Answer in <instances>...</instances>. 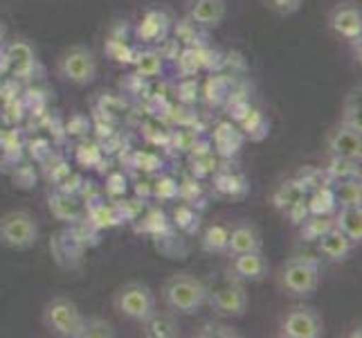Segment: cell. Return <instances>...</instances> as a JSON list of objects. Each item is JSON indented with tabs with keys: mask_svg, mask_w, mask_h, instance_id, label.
I'll list each match as a JSON object with an SVG mask.
<instances>
[{
	"mask_svg": "<svg viewBox=\"0 0 362 338\" xmlns=\"http://www.w3.org/2000/svg\"><path fill=\"white\" fill-rule=\"evenodd\" d=\"M160 300L176 316H194L207 305V284L187 271L173 273L162 282Z\"/></svg>",
	"mask_w": 362,
	"mask_h": 338,
	"instance_id": "6da1fadb",
	"label": "cell"
},
{
	"mask_svg": "<svg viewBox=\"0 0 362 338\" xmlns=\"http://www.w3.org/2000/svg\"><path fill=\"white\" fill-rule=\"evenodd\" d=\"M272 280L277 291L293 300L310 298L320 286V264L310 257H288L274 269Z\"/></svg>",
	"mask_w": 362,
	"mask_h": 338,
	"instance_id": "7a4b0ae2",
	"label": "cell"
},
{
	"mask_svg": "<svg viewBox=\"0 0 362 338\" xmlns=\"http://www.w3.org/2000/svg\"><path fill=\"white\" fill-rule=\"evenodd\" d=\"M83 311L68 295L49 298L41 309L43 329L54 338H79Z\"/></svg>",
	"mask_w": 362,
	"mask_h": 338,
	"instance_id": "3957f363",
	"label": "cell"
},
{
	"mask_svg": "<svg viewBox=\"0 0 362 338\" xmlns=\"http://www.w3.org/2000/svg\"><path fill=\"white\" fill-rule=\"evenodd\" d=\"M158 307V298L153 289L144 282L131 280L122 284L113 293V309L117 316L129 322H142L144 318L151 316V311Z\"/></svg>",
	"mask_w": 362,
	"mask_h": 338,
	"instance_id": "277c9868",
	"label": "cell"
},
{
	"mask_svg": "<svg viewBox=\"0 0 362 338\" xmlns=\"http://www.w3.org/2000/svg\"><path fill=\"white\" fill-rule=\"evenodd\" d=\"M54 72L64 84L88 86V84H93L97 79L99 66H97V59H95L90 47L70 45L57 57Z\"/></svg>",
	"mask_w": 362,
	"mask_h": 338,
	"instance_id": "5b68a950",
	"label": "cell"
},
{
	"mask_svg": "<svg viewBox=\"0 0 362 338\" xmlns=\"http://www.w3.org/2000/svg\"><path fill=\"white\" fill-rule=\"evenodd\" d=\"M39 221L28 210H9L0 215V246L9 250H30L39 242Z\"/></svg>",
	"mask_w": 362,
	"mask_h": 338,
	"instance_id": "8992f818",
	"label": "cell"
},
{
	"mask_svg": "<svg viewBox=\"0 0 362 338\" xmlns=\"http://www.w3.org/2000/svg\"><path fill=\"white\" fill-rule=\"evenodd\" d=\"M324 329V318L315 307L293 305L281 314L277 334L281 338H322Z\"/></svg>",
	"mask_w": 362,
	"mask_h": 338,
	"instance_id": "52a82bcc",
	"label": "cell"
},
{
	"mask_svg": "<svg viewBox=\"0 0 362 338\" xmlns=\"http://www.w3.org/2000/svg\"><path fill=\"white\" fill-rule=\"evenodd\" d=\"M207 305L218 318L239 320L247 311V293L241 282L232 280L228 275V280H223L214 289L207 286Z\"/></svg>",
	"mask_w": 362,
	"mask_h": 338,
	"instance_id": "ba28073f",
	"label": "cell"
},
{
	"mask_svg": "<svg viewBox=\"0 0 362 338\" xmlns=\"http://www.w3.org/2000/svg\"><path fill=\"white\" fill-rule=\"evenodd\" d=\"M230 266L228 275L236 282H264L270 275V264L268 257L264 255V250H252V253H239L230 255Z\"/></svg>",
	"mask_w": 362,
	"mask_h": 338,
	"instance_id": "9c48e42d",
	"label": "cell"
},
{
	"mask_svg": "<svg viewBox=\"0 0 362 338\" xmlns=\"http://www.w3.org/2000/svg\"><path fill=\"white\" fill-rule=\"evenodd\" d=\"M327 152L329 156L340 158H362V127L342 122L335 124L327 135Z\"/></svg>",
	"mask_w": 362,
	"mask_h": 338,
	"instance_id": "30bf717a",
	"label": "cell"
},
{
	"mask_svg": "<svg viewBox=\"0 0 362 338\" xmlns=\"http://www.w3.org/2000/svg\"><path fill=\"white\" fill-rule=\"evenodd\" d=\"M329 28L349 41H360L362 36V9L354 0L338 3L329 14Z\"/></svg>",
	"mask_w": 362,
	"mask_h": 338,
	"instance_id": "8fae6325",
	"label": "cell"
},
{
	"mask_svg": "<svg viewBox=\"0 0 362 338\" xmlns=\"http://www.w3.org/2000/svg\"><path fill=\"white\" fill-rule=\"evenodd\" d=\"M3 47H5V55L9 59V74L11 77H14L16 81L32 79L34 70L39 68V59H36L34 45L25 39H18V41L3 43Z\"/></svg>",
	"mask_w": 362,
	"mask_h": 338,
	"instance_id": "7c38bea8",
	"label": "cell"
},
{
	"mask_svg": "<svg viewBox=\"0 0 362 338\" xmlns=\"http://www.w3.org/2000/svg\"><path fill=\"white\" fill-rule=\"evenodd\" d=\"M252 250H264V237L252 221H239L228 235V250L226 255H239V253H252Z\"/></svg>",
	"mask_w": 362,
	"mask_h": 338,
	"instance_id": "4fadbf2b",
	"label": "cell"
},
{
	"mask_svg": "<svg viewBox=\"0 0 362 338\" xmlns=\"http://www.w3.org/2000/svg\"><path fill=\"white\" fill-rule=\"evenodd\" d=\"M354 248H356V244L349 240L342 230L335 228V225L317 240L320 255L324 259H329V261H335V264H340V261H346L349 257H351Z\"/></svg>",
	"mask_w": 362,
	"mask_h": 338,
	"instance_id": "5bb4252c",
	"label": "cell"
},
{
	"mask_svg": "<svg viewBox=\"0 0 362 338\" xmlns=\"http://www.w3.org/2000/svg\"><path fill=\"white\" fill-rule=\"evenodd\" d=\"M187 18L198 28H216L226 18V0H189Z\"/></svg>",
	"mask_w": 362,
	"mask_h": 338,
	"instance_id": "9a60e30c",
	"label": "cell"
},
{
	"mask_svg": "<svg viewBox=\"0 0 362 338\" xmlns=\"http://www.w3.org/2000/svg\"><path fill=\"white\" fill-rule=\"evenodd\" d=\"M142 336L146 338H178L180 336V320L173 311L165 309L158 311V307L151 311V316L142 322Z\"/></svg>",
	"mask_w": 362,
	"mask_h": 338,
	"instance_id": "2e32d148",
	"label": "cell"
},
{
	"mask_svg": "<svg viewBox=\"0 0 362 338\" xmlns=\"http://www.w3.org/2000/svg\"><path fill=\"white\" fill-rule=\"evenodd\" d=\"M49 212H52L54 219L64 223H77L83 217L81 203L70 192H61V190L49 196Z\"/></svg>",
	"mask_w": 362,
	"mask_h": 338,
	"instance_id": "e0dca14e",
	"label": "cell"
},
{
	"mask_svg": "<svg viewBox=\"0 0 362 338\" xmlns=\"http://www.w3.org/2000/svg\"><path fill=\"white\" fill-rule=\"evenodd\" d=\"M333 221L335 228L342 230L354 244L362 242V205H342Z\"/></svg>",
	"mask_w": 362,
	"mask_h": 338,
	"instance_id": "ac0fdd59",
	"label": "cell"
},
{
	"mask_svg": "<svg viewBox=\"0 0 362 338\" xmlns=\"http://www.w3.org/2000/svg\"><path fill=\"white\" fill-rule=\"evenodd\" d=\"M306 205H308V215H320V217H333L335 210H338L335 194L327 185H322L317 190L310 192V196L306 198Z\"/></svg>",
	"mask_w": 362,
	"mask_h": 338,
	"instance_id": "d6986e66",
	"label": "cell"
},
{
	"mask_svg": "<svg viewBox=\"0 0 362 338\" xmlns=\"http://www.w3.org/2000/svg\"><path fill=\"white\" fill-rule=\"evenodd\" d=\"M167 16L162 14V11H148V14L142 18L140 28H137V36H140L142 41H148V43H156L160 39H165L167 34Z\"/></svg>",
	"mask_w": 362,
	"mask_h": 338,
	"instance_id": "ffe728a7",
	"label": "cell"
},
{
	"mask_svg": "<svg viewBox=\"0 0 362 338\" xmlns=\"http://www.w3.org/2000/svg\"><path fill=\"white\" fill-rule=\"evenodd\" d=\"M329 181H349V179H360V160L356 158H340L331 156L329 167L324 169Z\"/></svg>",
	"mask_w": 362,
	"mask_h": 338,
	"instance_id": "44dd1931",
	"label": "cell"
},
{
	"mask_svg": "<svg viewBox=\"0 0 362 338\" xmlns=\"http://www.w3.org/2000/svg\"><path fill=\"white\" fill-rule=\"evenodd\" d=\"M117 329L115 325L104 316H86L79 329V338H115Z\"/></svg>",
	"mask_w": 362,
	"mask_h": 338,
	"instance_id": "7402d4cb",
	"label": "cell"
},
{
	"mask_svg": "<svg viewBox=\"0 0 362 338\" xmlns=\"http://www.w3.org/2000/svg\"><path fill=\"white\" fill-rule=\"evenodd\" d=\"M241 124V131L250 137V140H264V137L268 135V129H270V124L266 120V116L261 111H255V108H250L245 116L239 120Z\"/></svg>",
	"mask_w": 362,
	"mask_h": 338,
	"instance_id": "603a6c76",
	"label": "cell"
},
{
	"mask_svg": "<svg viewBox=\"0 0 362 338\" xmlns=\"http://www.w3.org/2000/svg\"><path fill=\"white\" fill-rule=\"evenodd\" d=\"M214 142H216V149L223 154V156H232L241 149L243 145V133L236 131L232 124H221L214 133Z\"/></svg>",
	"mask_w": 362,
	"mask_h": 338,
	"instance_id": "cb8c5ba5",
	"label": "cell"
},
{
	"mask_svg": "<svg viewBox=\"0 0 362 338\" xmlns=\"http://www.w3.org/2000/svg\"><path fill=\"white\" fill-rule=\"evenodd\" d=\"M228 235H230V230L226 228V225H221V223L209 225V228L205 230V235H203V240H201L203 250H205V253H211V255H226Z\"/></svg>",
	"mask_w": 362,
	"mask_h": 338,
	"instance_id": "d4e9b609",
	"label": "cell"
},
{
	"mask_svg": "<svg viewBox=\"0 0 362 338\" xmlns=\"http://www.w3.org/2000/svg\"><path fill=\"white\" fill-rule=\"evenodd\" d=\"M335 225L333 217H320V215H308L302 223H299V237L304 242H317L320 237L331 230Z\"/></svg>",
	"mask_w": 362,
	"mask_h": 338,
	"instance_id": "484cf974",
	"label": "cell"
},
{
	"mask_svg": "<svg viewBox=\"0 0 362 338\" xmlns=\"http://www.w3.org/2000/svg\"><path fill=\"white\" fill-rule=\"evenodd\" d=\"M304 196H306L304 187L299 185L297 179H295V181H286V183H281L277 187V192H274V196H272V203H274V208H277V210L286 212L291 205H295L299 198H304Z\"/></svg>",
	"mask_w": 362,
	"mask_h": 338,
	"instance_id": "4316f807",
	"label": "cell"
},
{
	"mask_svg": "<svg viewBox=\"0 0 362 338\" xmlns=\"http://www.w3.org/2000/svg\"><path fill=\"white\" fill-rule=\"evenodd\" d=\"M335 194L338 205H360L362 203V185L360 179H349V181H335V187H331Z\"/></svg>",
	"mask_w": 362,
	"mask_h": 338,
	"instance_id": "83f0119b",
	"label": "cell"
},
{
	"mask_svg": "<svg viewBox=\"0 0 362 338\" xmlns=\"http://www.w3.org/2000/svg\"><path fill=\"white\" fill-rule=\"evenodd\" d=\"M176 66L180 77H196L198 70L203 68V55L201 50L194 47V45H187L182 52L176 57Z\"/></svg>",
	"mask_w": 362,
	"mask_h": 338,
	"instance_id": "f1b7e54d",
	"label": "cell"
},
{
	"mask_svg": "<svg viewBox=\"0 0 362 338\" xmlns=\"http://www.w3.org/2000/svg\"><path fill=\"white\" fill-rule=\"evenodd\" d=\"M133 64L137 74H142V77H158L162 72V55L156 50H144V52L135 55Z\"/></svg>",
	"mask_w": 362,
	"mask_h": 338,
	"instance_id": "f546056e",
	"label": "cell"
},
{
	"mask_svg": "<svg viewBox=\"0 0 362 338\" xmlns=\"http://www.w3.org/2000/svg\"><path fill=\"white\" fill-rule=\"evenodd\" d=\"M194 336H198V338H241V332L226 322H205Z\"/></svg>",
	"mask_w": 362,
	"mask_h": 338,
	"instance_id": "4dcf8cb0",
	"label": "cell"
},
{
	"mask_svg": "<svg viewBox=\"0 0 362 338\" xmlns=\"http://www.w3.org/2000/svg\"><path fill=\"white\" fill-rule=\"evenodd\" d=\"M205 95H207V102L209 104H223V102H228V97H230V84H228V79L226 77H209Z\"/></svg>",
	"mask_w": 362,
	"mask_h": 338,
	"instance_id": "1f68e13d",
	"label": "cell"
},
{
	"mask_svg": "<svg viewBox=\"0 0 362 338\" xmlns=\"http://www.w3.org/2000/svg\"><path fill=\"white\" fill-rule=\"evenodd\" d=\"M264 5L277 16H293L302 9L304 0H264Z\"/></svg>",
	"mask_w": 362,
	"mask_h": 338,
	"instance_id": "d6a6232c",
	"label": "cell"
},
{
	"mask_svg": "<svg viewBox=\"0 0 362 338\" xmlns=\"http://www.w3.org/2000/svg\"><path fill=\"white\" fill-rule=\"evenodd\" d=\"M324 179H327V174L324 171H320V169H313V167H304V171L299 174V179H297V183L304 187V192L306 190H317V187H322L324 185ZM329 181V179H327Z\"/></svg>",
	"mask_w": 362,
	"mask_h": 338,
	"instance_id": "836d02e7",
	"label": "cell"
},
{
	"mask_svg": "<svg viewBox=\"0 0 362 338\" xmlns=\"http://www.w3.org/2000/svg\"><path fill=\"white\" fill-rule=\"evenodd\" d=\"M14 185L16 187H21V190H30V187H34V183H36V174H34V167H30V165H21V167H16V171H14Z\"/></svg>",
	"mask_w": 362,
	"mask_h": 338,
	"instance_id": "e575fe53",
	"label": "cell"
},
{
	"mask_svg": "<svg viewBox=\"0 0 362 338\" xmlns=\"http://www.w3.org/2000/svg\"><path fill=\"white\" fill-rule=\"evenodd\" d=\"M342 122H349V124H356V127H360V95L354 93L351 97L346 99Z\"/></svg>",
	"mask_w": 362,
	"mask_h": 338,
	"instance_id": "d590c367",
	"label": "cell"
},
{
	"mask_svg": "<svg viewBox=\"0 0 362 338\" xmlns=\"http://www.w3.org/2000/svg\"><path fill=\"white\" fill-rule=\"evenodd\" d=\"M173 219H176V225H178V228H182V230H187V232H192V230H194V225H198L196 215L192 212V208H187V205L178 208V210H176V215H173Z\"/></svg>",
	"mask_w": 362,
	"mask_h": 338,
	"instance_id": "8d00e7d4",
	"label": "cell"
},
{
	"mask_svg": "<svg viewBox=\"0 0 362 338\" xmlns=\"http://www.w3.org/2000/svg\"><path fill=\"white\" fill-rule=\"evenodd\" d=\"M178 97L182 99V102H194V99L198 97V79L196 77H187L185 81L178 84Z\"/></svg>",
	"mask_w": 362,
	"mask_h": 338,
	"instance_id": "74e56055",
	"label": "cell"
},
{
	"mask_svg": "<svg viewBox=\"0 0 362 338\" xmlns=\"http://www.w3.org/2000/svg\"><path fill=\"white\" fill-rule=\"evenodd\" d=\"M284 215L291 219V223H293V225H299V223H302V221H304V219L308 217V205H306V196H304V198H299V201H297L295 205H291L288 210H286Z\"/></svg>",
	"mask_w": 362,
	"mask_h": 338,
	"instance_id": "f35d334b",
	"label": "cell"
},
{
	"mask_svg": "<svg viewBox=\"0 0 362 338\" xmlns=\"http://www.w3.org/2000/svg\"><path fill=\"white\" fill-rule=\"evenodd\" d=\"M16 93H18V81H16L14 77L0 81V97H3L5 102H14V99H16Z\"/></svg>",
	"mask_w": 362,
	"mask_h": 338,
	"instance_id": "ab89813d",
	"label": "cell"
},
{
	"mask_svg": "<svg viewBox=\"0 0 362 338\" xmlns=\"http://www.w3.org/2000/svg\"><path fill=\"white\" fill-rule=\"evenodd\" d=\"M176 192H178V185H173L171 179H165L162 183H158V190H156V194L162 198H171Z\"/></svg>",
	"mask_w": 362,
	"mask_h": 338,
	"instance_id": "60d3db41",
	"label": "cell"
},
{
	"mask_svg": "<svg viewBox=\"0 0 362 338\" xmlns=\"http://www.w3.org/2000/svg\"><path fill=\"white\" fill-rule=\"evenodd\" d=\"M68 131L74 133V135L86 133V131H88V120H83L81 116H72V120L68 124Z\"/></svg>",
	"mask_w": 362,
	"mask_h": 338,
	"instance_id": "b9f144b4",
	"label": "cell"
},
{
	"mask_svg": "<svg viewBox=\"0 0 362 338\" xmlns=\"http://www.w3.org/2000/svg\"><path fill=\"white\" fill-rule=\"evenodd\" d=\"M110 187H108V192L110 194H115V192H124L127 190V181H124V176L122 174H113V176H110Z\"/></svg>",
	"mask_w": 362,
	"mask_h": 338,
	"instance_id": "7bdbcfd3",
	"label": "cell"
},
{
	"mask_svg": "<svg viewBox=\"0 0 362 338\" xmlns=\"http://www.w3.org/2000/svg\"><path fill=\"white\" fill-rule=\"evenodd\" d=\"M5 74H9V59L5 55V47L0 45V77H5Z\"/></svg>",
	"mask_w": 362,
	"mask_h": 338,
	"instance_id": "ee69618b",
	"label": "cell"
},
{
	"mask_svg": "<svg viewBox=\"0 0 362 338\" xmlns=\"http://www.w3.org/2000/svg\"><path fill=\"white\" fill-rule=\"evenodd\" d=\"M5 36H7V28H5V25H3V21H0V45H3Z\"/></svg>",
	"mask_w": 362,
	"mask_h": 338,
	"instance_id": "f6af8a7d",
	"label": "cell"
}]
</instances>
